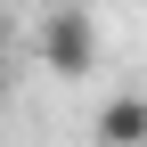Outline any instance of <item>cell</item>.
Segmentation results:
<instances>
[{
  "label": "cell",
  "mask_w": 147,
  "mask_h": 147,
  "mask_svg": "<svg viewBox=\"0 0 147 147\" xmlns=\"http://www.w3.org/2000/svg\"><path fill=\"white\" fill-rule=\"evenodd\" d=\"M0 90H8V49H0Z\"/></svg>",
  "instance_id": "3957f363"
},
{
  "label": "cell",
  "mask_w": 147,
  "mask_h": 147,
  "mask_svg": "<svg viewBox=\"0 0 147 147\" xmlns=\"http://www.w3.org/2000/svg\"><path fill=\"white\" fill-rule=\"evenodd\" d=\"M33 57H41V74H57V82H90L98 74V16L82 0H57L33 25Z\"/></svg>",
  "instance_id": "6da1fadb"
},
{
  "label": "cell",
  "mask_w": 147,
  "mask_h": 147,
  "mask_svg": "<svg viewBox=\"0 0 147 147\" xmlns=\"http://www.w3.org/2000/svg\"><path fill=\"white\" fill-rule=\"evenodd\" d=\"M90 139H98V147H147V98H139V90L106 98L98 123H90Z\"/></svg>",
  "instance_id": "7a4b0ae2"
}]
</instances>
